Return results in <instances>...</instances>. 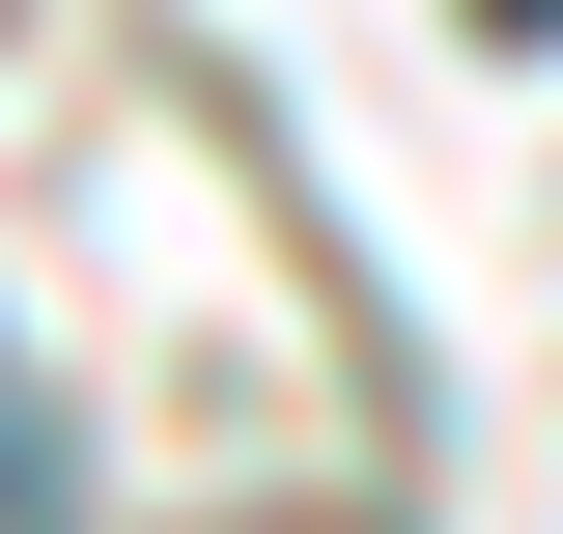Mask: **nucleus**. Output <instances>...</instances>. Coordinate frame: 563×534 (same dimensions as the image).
<instances>
[{
	"mask_svg": "<svg viewBox=\"0 0 563 534\" xmlns=\"http://www.w3.org/2000/svg\"><path fill=\"white\" fill-rule=\"evenodd\" d=\"M0 534H85V450H57V394L0 366Z\"/></svg>",
	"mask_w": 563,
	"mask_h": 534,
	"instance_id": "obj_1",
	"label": "nucleus"
},
{
	"mask_svg": "<svg viewBox=\"0 0 563 534\" xmlns=\"http://www.w3.org/2000/svg\"><path fill=\"white\" fill-rule=\"evenodd\" d=\"M479 29H507V57H563V0H479Z\"/></svg>",
	"mask_w": 563,
	"mask_h": 534,
	"instance_id": "obj_2",
	"label": "nucleus"
}]
</instances>
